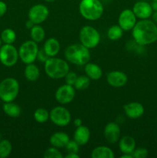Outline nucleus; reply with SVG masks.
Segmentation results:
<instances>
[{"label":"nucleus","mask_w":157,"mask_h":158,"mask_svg":"<svg viewBox=\"0 0 157 158\" xmlns=\"http://www.w3.org/2000/svg\"><path fill=\"white\" fill-rule=\"evenodd\" d=\"M73 123L75 127H80L83 125V121H82V120L80 118H76L74 120Z\"/></svg>","instance_id":"38"},{"label":"nucleus","mask_w":157,"mask_h":158,"mask_svg":"<svg viewBox=\"0 0 157 158\" xmlns=\"http://www.w3.org/2000/svg\"><path fill=\"white\" fill-rule=\"evenodd\" d=\"M134 41L140 46H148L157 41V25L152 20L140 19L132 29Z\"/></svg>","instance_id":"1"},{"label":"nucleus","mask_w":157,"mask_h":158,"mask_svg":"<svg viewBox=\"0 0 157 158\" xmlns=\"http://www.w3.org/2000/svg\"><path fill=\"white\" fill-rule=\"evenodd\" d=\"M49 58V56L46 53V52L44 51V49H40L38 52V55H37V59L38 61L41 62V63H44Z\"/></svg>","instance_id":"35"},{"label":"nucleus","mask_w":157,"mask_h":158,"mask_svg":"<svg viewBox=\"0 0 157 158\" xmlns=\"http://www.w3.org/2000/svg\"><path fill=\"white\" fill-rule=\"evenodd\" d=\"M142 1H145V0H142Z\"/></svg>","instance_id":"47"},{"label":"nucleus","mask_w":157,"mask_h":158,"mask_svg":"<svg viewBox=\"0 0 157 158\" xmlns=\"http://www.w3.org/2000/svg\"><path fill=\"white\" fill-rule=\"evenodd\" d=\"M34 119L35 121L39 123H45L49 119V112L46 108L40 107L35 110L33 114Z\"/></svg>","instance_id":"27"},{"label":"nucleus","mask_w":157,"mask_h":158,"mask_svg":"<svg viewBox=\"0 0 157 158\" xmlns=\"http://www.w3.org/2000/svg\"><path fill=\"white\" fill-rule=\"evenodd\" d=\"M136 19L132 9H124L119 15V26L123 29V31L132 30L137 22Z\"/></svg>","instance_id":"12"},{"label":"nucleus","mask_w":157,"mask_h":158,"mask_svg":"<svg viewBox=\"0 0 157 158\" xmlns=\"http://www.w3.org/2000/svg\"><path fill=\"white\" fill-rule=\"evenodd\" d=\"M91 133L86 126L82 125L78 127L74 132V140L79 144V146L86 145L90 139Z\"/></svg>","instance_id":"17"},{"label":"nucleus","mask_w":157,"mask_h":158,"mask_svg":"<svg viewBox=\"0 0 157 158\" xmlns=\"http://www.w3.org/2000/svg\"><path fill=\"white\" fill-rule=\"evenodd\" d=\"M44 158H63V155L60 152L58 148L52 147L49 148L43 154Z\"/></svg>","instance_id":"31"},{"label":"nucleus","mask_w":157,"mask_h":158,"mask_svg":"<svg viewBox=\"0 0 157 158\" xmlns=\"http://www.w3.org/2000/svg\"><path fill=\"white\" fill-rule=\"evenodd\" d=\"M119 148L123 154H132L135 149V140L131 136H124L119 140Z\"/></svg>","instance_id":"19"},{"label":"nucleus","mask_w":157,"mask_h":158,"mask_svg":"<svg viewBox=\"0 0 157 158\" xmlns=\"http://www.w3.org/2000/svg\"><path fill=\"white\" fill-rule=\"evenodd\" d=\"M90 79L86 75H82L78 77L76 81H75L74 87L78 90H84L87 89L90 85Z\"/></svg>","instance_id":"30"},{"label":"nucleus","mask_w":157,"mask_h":158,"mask_svg":"<svg viewBox=\"0 0 157 158\" xmlns=\"http://www.w3.org/2000/svg\"><path fill=\"white\" fill-rule=\"evenodd\" d=\"M1 138H2V135H1V133H0V140H1Z\"/></svg>","instance_id":"45"},{"label":"nucleus","mask_w":157,"mask_h":158,"mask_svg":"<svg viewBox=\"0 0 157 158\" xmlns=\"http://www.w3.org/2000/svg\"><path fill=\"white\" fill-rule=\"evenodd\" d=\"M19 93V83L12 77H8L0 83V99L4 103L12 102L16 99Z\"/></svg>","instance_id":"5"},{"label":"nucleus","mask_w":157,"mask_h":158,"mask_svg":"<svg viewBox=\"0 0 157 158\" xmlns=\"http://www.w3.org/2000/svg\"><path fill=\"white\" fill-rule=\"evenodd\" d=\"M120 158H133L132 154H123L120 156Z\"/></svg>","instance_id":"42"},{"label":"nucleus","mask_w":157,"mask_h":158,"mask_svg":"<svg viewBox=\"0 0 157 158\" xmlns=\"http://www.w3.org/2000/svg\"><path fill=\"white\" fill-rule=\"evenodd\" d=\"M152 21L157 25V11H155V12H152Z\"/></svg>","instance_id":"41"},{"label":"nucleus","mask_w":157,"mask_h":158,"mask_svg":"<svg viewBox=\"0 0 157 158\" xmlns=\"http://www.w3.org/2000/svg\"><path fill=\"white\" fill-rule=\"evenodd\" d=\"M24 74L26 80L31 82H34L36 81L39 78L40 70L38 66H35L34 63H29V64H26Z\"/></svg>","instance_id":"24"},{"label":"nucleus","mask_w":157,"mask_h":158,"mask_svg":"<svg viewBox=\"0 0 157 158\" xmlns=\"http://www.w3.org/2000/svg\"><path fill=\"white\" fill-rule=\"evenodd\" d=\"M38 50V43L33 40H26L18 49V56L25 64L33 63L37 59Z\"/></svg>","instance_id":"7"},{"label":"nucleus","mask_w":157,"mask_h":158,"mask_svg":"<svg viewBox=\"0 0 157 158\" xmlns=\"http://www.w3.org/2000/svg\"><path fill=\"white\" fill-rule=\"evenodd\" d=\"M78 11L82 16L89 21H95L102 17L104 6L100 0H81Z\"/></svg>","instance_id":"3"},{"label":"nucleus","mask_w":157,"mask_h":158,"mask_svg":"<svg viewBox=\"0 0 157 158\" xmlns=\"http://www.w3.org/2000/svg\"><path fill=\"white\" fill-rule=\"evenodd\" d=\"M104 137L106 141L111 144L117 143L121 137V129L118 123L115 122L107 123L104 128Z\"/></svg>","instance_id":"14"},{"label":"nucleus","mask_w":157,"mask_h":158,"mask_svg":"<svg viewBox=\"0 0 157 158\" xmlns=\"http://www.w3.org/2000/svg\"><path fill=\"white\" fill-rule=\"evenodd\" d=\"M7 12V5L5 2L0 1V17L3 16Z\"/></svg>","instance_id":"36"},{"label":"nucleus","mask_w":157,"mask_h":158,"mask_svg":"<svg viewBox=\"0 0 157 158\" xmlns=\"http://www.w3.org/2000/svg\"><path fill=\"white\" fill-rule=\"evenodd\" d=\"M91 157L92 158H114L115 154L111 148L106 146H99L94 148Z\"/></svg>","instance_id":"23"},{"label":"nucleus","mask_w":157,"mask_h":158,"mask_svg":"<svg viewBox=\"0 0 157 158\" xmlns=\"http://www.w3.org/2000/svg\"><path fill=\"white\" fill-rule=\"evenodd\" d=\"M80 156L78 154H75V153H68L66 155V158H79Z\"/></svg>","instance_id":"37"},{"label":"nucleus","mask_w":157,"mask_h":158,"mask_svg":"<svg viewBox=\"0 0 157 158\" xmlns=\"http://www.w3.org/2000/svg\"><path fill=\"white\" fill-rule=\"evenodd\" d=\"M18 58V51L12 44H5L0 47V62L5 66H15Z\"/></svg>","instance_id":"8"},{"label":"nucleus","mask_w":157,"mask_h":158,"mask_svg":"<svg viewBox=\"0 0 157 158\" xmlns=\"http://www.w3.org/2000/svg\"><path fill=\"white\" fill-rule=\"evenodd\" d=\"M132 154L133 158H146L149 154V151L146 148H135Z\"/></svg>","instance_id":"33"},{"label":"nucleus","mask_w":157,"mask_h":158,"mask_svg":"<svg viewBox=\"0 0 157 158\" xmlns=\"http://www.w3.org/2000/svg\"><path fill=\"white\" fill-rule=\"evenodd\" d=\"M125 114L130 119H138L143 115L145 112L144 106L139 102H131L123 106Z\"/></svg>","instance_id":"16"},{"label":"nucleus","mask_w":157,"mask_h":158,"mask_svg":"<svg viewBox=\"0 0 157 158\" xmlns=\"http://www.w3.org/2000/svg\"><path fill=\"white\" fill-rule=\"evenodd\" d=\"M45 73L51 79L58 80L64 78L69 72V66L66 60L62 59L49 57L44 66Z\"/></svg>","instance_id":"4"},{"label":"nucleus","mask_w":157,"mask_h":158,"mask_svg":"<svg viewBox=\"0 0 157 158\" xmlns=\"http://www.w3.org/2000/svg\"><path fill=\"white\" fill-rule=\"evenodd\" d=\"M60 43L55 38H49L45 42L43 49L49 57H55L60 51Z\"/></svg>","instance_id":"20"},{"label":"nucleus","mask_w":157,"mask_h":158,"mask_svg":"<svg viewBox=\"0 0 157 158\" xmlns=\"http://www.w3.org/2000/svg\"><path fill=\"white\" fill-rule=\"evenodd\" d=\"M123 29L119 25H114L109 28L107 31L108 38L112 41L118 40L123 36Z\"/></svg>","instance_id":"26"},{"label":"nucleus","mask_w":157,"mask_h":158,"mask_svg":"<svg viewBox=\"0 0 157 158\" xmlns=\"http://www.w3.org/2000/svg\"><path fill=\"white\" fill-rule=\"evenodd\" d=\"M46 2H52L55 1V0H45Z\"/></svg>","instance_id":"43"},{"label":"nucleus","mask_w":157,"mask_h":158,"mask_svg":"<svg viewBox=\"0 0 157 158\" xmlns=\"http://www.w3.org/2000/svg\"><path fill=\"white\" fill-rule=\"evenodd\" d=\"M1 40L5 44H12L16 40V33L13 29L8 28L2 32Z\"/></svg>","instance_id":"28"},{"label":"nucleus","mask_w":157,"mask_h":158,"mask_svg":"<svg viewBox=\"0 0 157 158\" xmlns=\"http://www.w3.org/2000/svg\"><path fill=\"white\" fill-rule=\"evenodd\" d=\"M151 1H157V0H151Z\"/></svg>","instance_id":"46"},{"label":"nucleus","mask_w":157,"mask_h":158,"mask_svg":"<svg viewBox=\"0 0 157 158\" xmlns=\"http://www.w3.org/2000/svg\"><path fill=\"white\" fill-rule=\"evenodd\" d=\"M2 40H1V37H0V47H1V45H2Z\"/></svg>","instance_id":"44"},{"label":"nucleus","mask_w":157,"mask_h":158,"mask_svg":"<svg viewBox=\"0 0 157 158\" xmlns=\"http://www.w3.org/2000/svg\"><path fill=\"white\" fill-rule=\"evenodd\" d=\"M64 78L66 84H69L74 86L75 81H76L77 78H78V76H77V74L75 73L70 72V71H69V72L66 74V77H65Z\"/></svg>","instance_id":"34"},{"label":"nucleus","mask_w":157,"mask_h":158,"mask_svg":"<svg viewBox=\"0 0 157 158\" xmlns=\"http://www.w3.org/2000/svg\"><path fill=\"white\" fill-rule=\"evenodd\" d=\"M75 96V89L73 86L64 84L56 89L55 94V100L60 104H69L74 100Z\"/></svg>","instance_id":"11"},{"label":"nucleus","mask_w":157,"mask_h":158,"mask_svg":"<svg viewBox=\"0 0 157 158\" xmlns=\"http://www.w3.org/2000/svg\"><path fill=\"white\" fill-rule=\"evenodd\" d=\"M86 75L91 80H99L103 76V70L98 64L94 63H87L85 65Z\"/></svg>","instance_id":"21"},{"label":"nucleus","mask_w":157,"mask_h":158,"mask_svg":"<svg viewBox=\"0 0 157 158\" xmlns=\"http://www.w3.org/2000/svg\"><path fill=\"white\" fill-rule=\"evenodd\" d=\"M3 111L9 117L12 118L18 117L22 114V109L18 104L12 102H6L2 106Z\"/></svg>","instance_id":"22"},{"label":"nucleus","mask_w":157,"mask_h":158,"mask_svg":"<svg viewBox=\"0 0 157 158\" xmlns=\"http://www.w3.org/2000/svg\"><path fill=\"white\" fill-rule=\"evenodd\" d=\"M12 143L8 140H0V158H6L12 153Z\"/></svg>","instance_id":"29"},{"label":"nucleus","mask_w":157,"mask_h":158,"mask_svg":"<svg viewBox=\"0 0 157 158\" xmlns=\"http://www.w3.org/2000/svg\"><path fill=\"white\" fill-rule=\"evenodd\" d=\"M49 15L48 7L42 4H36L32 6L28 12V18L35 25H40L46 21Z\"/></svg>","instance_id":"10"},{"label":"nucleus","mask_w":157,"mask_h":158,"mask_svg":"<svg viewBox=\"0 0 157 158\" xmlns=\"http://www.w3.org/2000/svg\"><path fill=\"white\" fill-rule=\"evenodd\" d=\"M106 80L109 86L115 88H120L127 83L128 77L124 72L122 71H111L107 74Z\"/></svg>","instance_id":"15"},{"label":"nucleus","mask_w":157,"mask_h":158,"mask_svg":"<svg viewBox=\"0 0 157 158\" xmlns=\"http://www.w3.org/2000/svg\"><path fill=\"white\" fill-rule=\"evenodd\" d=\"M151 6H152V9L153 10V12L157 11V1H152V2L150 3Z\"/></svg>","instance_id":"40"},{"label":"nucleus","mask_w":157,"mask_h":158,"mask_svg":"<svg viewBox=\"0 0 157 158\" xmlns=\"http://www.w3.org/2000/svg\"><path fill=\"white\" fill-rule=\"evenodd\" d=\"M34 23H32V21H31L30 19H28L27 21H26V28H27L28 29H29V30H30L31 29H32V27H33L34 26Z\"/></svg>","instance_id":"39"},{"label":"nucleus","mask_w":157,"mask_h":158,"mask_svg":"<svg viewBox=\"0 0 157 158\" xmlns=\"http://www.w3.org/2000/svg\"><path fill=\"white\" fill-rule=\"evenodd\" d=\"M80 43L86 47L94 49L99 44L101 36L96 29L91 26H85L80 29L79 35Z\"/></svg>","instance_id":"6"},{"label":"nucleus","mask_w":157,"mask_h":158,"mask_svg":"<svg viewBox=\"0 0 157 158\" xmlns=\"http://www.w3.org/2000/svg\"><path fill=\"white\" fill-rule=\"evenodd\" d=\"M69 140H70V138H69V135L66 133L61 132V131L54 133L49 139L50 144L52 147H55L58 149L66 148Z\"/></svg>","instance_id":"18"},{"label":"nucleus","mask_w":157,"mask_h":158,"mask_svg":"<svg viewBox=\"0 0 157 158\" xmlns=\"http://www.w3.org/2000/svg\"><path fill=\"white\" fill-rule=\"evenodd\" d=\"M132 11L135 13L136 18L140 19H149L152 15L153 10L152 9L150 3L147 2L142 0H139L137 2L134 4Z\"/></svg>","instance_id":"13"},{"label":"nucleus","mask_w":157,"mask_h":158,"mask_svg":"<svg viewBox=\"0 0 157 158\" xmlns=\"http://www.w3.org/2000/svg\"><path fill=\"white\" fill-rule=\"evenodd\" d=\"M65 57L69 63L76 66H85L89 63L91 54L89 48L82 43H75L68 46L65 50Z\"/></svg>","instance_id":"2"},{"label":"nucleus","mask_w":157,"mask_h":158,"mask_svg":"<svg viewBox=\"0 0 157 158\" xmlns=\"http://www.w3.org/2000/svg\"><path fill=\"white\" fill-rule=\"evenodd\" d=\"M67 153H75L78 154L79 151V144L75 140H69V143L66 146Z\"/></svg>","instance_id":"32"},{"label":"nucleus","mask_w":157,"mask_h":158,"mask_svg":"<svg viewBox=\"0 0 157 158\" xmlns=\"http://www.w3.org/2000/svg\"><path fill=\"white\" fill-rule=\"evenodd\" d=\"M30 35L32 40L35 41V43H39L44 40L46 32L40 25H34L33 27L30 29Z\"/></svg>","instance_id":"25"},{"label":"nucleus","mask_w":157,"mask_h":158,"mask_svg":"<svg viewBox=\"0 0 157 158\" xmlns=\"http://www.w3.org/2000/svg\"><path fill=\"white\" fill-rule=\"evenodd\" d=\"M49 119L51 121L58 127H66L71 122V114L66 107L62 106L52 108L49 112Z\"/></svg>","instance_id":"9"}]
</instances>
